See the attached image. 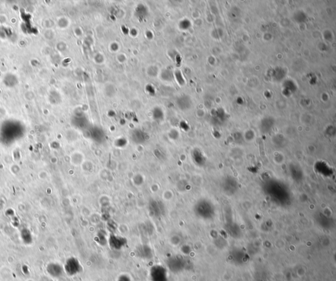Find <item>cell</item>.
I'll return each instance as SVG.
<instances>
[{
    "label": "cell",
    "mask_w": 336,
    "mask_h": 281,
    "mask_svg": "<svg viewBox=\"0 0 336 281\" xmlns=\"http://www.w3.org/2000/svg\"><path fill=\"white\" fill-rule=\"evenodd\" d=\"M150 277L152 281H167L166 269L162 265H154L150 271Z\"/></svg>",
    "instance_id": "cell-1"
},
{
    "label": "cell",
    "mask_w": 336,
    "mask_h": 281,
    "mask_svg": "<svg viewBox=\"0 0 336 281\" xmlns=\"http://www.w3.org/2000/svg\"><path fill=\"white\" fill-rule=\"evenodd\" d=\"M82 265L80 262L76 259H69L67 263L65 265V270L70 275H74L79 273H80L82 271Z\"/></svg>",
    "instance_id": "cell-2"
}]
</instances>
